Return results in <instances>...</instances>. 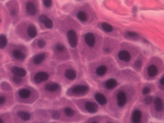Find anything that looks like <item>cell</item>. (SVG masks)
<instances>
[{"instance_id":"6da1fadb","label":"cell","mask_w":164,"mask_h":123,"mask_svg":"<svg viewBox=\"0 0 164 123\" xmlns=\"http://www.w3.org/2000/svg\"><path fill=\"white\" fill-rule=\"evenodd\" d=\"M67 36L69 43L71 47L76 48L78 44L77 35L76 32L73 30H70L68 32Z\"/></svg>"},{"instance_id":"7a4b0ae2","label":"cell","mask_w":164,"mask_h":123,"mask_svg":"<svg viewBox=\"0 0 164 123\" xmlns=\"http://www.w3.org/2000/svg\"><path fill=\"white\" fill-rule=\"evenodd\" d=\"M117 105L120 107H123L126 105L127 101L126 94L123 91L118 92L116 96Z\"/></svg>"},{"instance_id":"3957f363","label":"cell","mask_w":164,"mask_h":123,"mask_svg":"<svg viewBox=\"0 0 164 123\" xmlns=\"http://www.w3.org/2000/svg\"><path fill=\"white\" fill-rule=\"evenodd\" d=\"M89 88L86 85H78L72 89L73 93L76 94H83L89 90Z\"/></svg>"},{"instance_id":"277c9868","label":"cell","mask_w":164,"mask_h":123,"mask_svg":"<svg viewBox=\"0 0 164 123\" xmlns=\"http://www.w3.org/2000/svg\"><path fill=\"white\" fill-rule=\"evenodd\" d=\"M85 107L88 112L91 113H96L97 112L99 109L97 105L91 101L86 102L85 104Z\"/></svg>"},{"instance_id":"5b68a950","label":"cell","mask_w":164,"mask_h":123,"mask_svg":"<svg viewBox=\"0 0 164 123\" xmlns=\"http://www.w3.org/2000/svg\"><path fill=\"white\" fill-rule=\"evenodd\" d=\"M49 78L48 73L44 72H40L36 74L34 77L35 82L37 83H40L46 81Z\"/></svg>"},{"instance_id":"8992f818","label":"cell","mask_w":164,"mask_h":123,"mask_svg":"<svg viewBox=\"0 0 164 123\" xmlns=\"http://www.w3.org/2000/svg\"><path fill=\"white\" fill-rule=\"evenodd\" d=\"M85 41L88 46L93 47L95 43V38L94 34L91 33L86 34L85 36Z\"/></svg>"},{"instance_id":"52a82bcc","label":"cell","mask_w":164,"mask_h":123,"mask_svg":"<svg viewBox=\"0 0 164 123\" xmlns=\"http://www.w3.org/2000/svg\"><path fill=\"white\" fill-rule=\"evenodd\" d=\"M12 72L14 75L21 77H24L27 74V71L25 69L16 66H14L12 67Z\"/></svg>"},{"instance_id":"ba28073f","label":"cell","mask_w":164,"mask_h":123,"mask_svg":"<svg viewBox=\"0 0 164 123\" xmlns=\"http://www.w3.org/2000/svg\"><path fill=\"white\" fill-rule=\"evenodd\" d=\"M118 58L121 60L126 62L129 61L131 59V55L128 51L123 50L120 51L118 54Z\"/></svg>"},{"instance_id":"9c48e42d","label":"cell","mask_w":164,"mask_h":123,"mask_svg":"<svg viewBox=\"0 0 164 123\" xmlns=\"http://www.w3.org/2000/svg\"><path fill=\"white\" fill-rule=\"evenodd\" d=\"M142 117V113L140 110H135L133 111L132 116V120L133 123H138L140 122Z\"/></svg>"},{"instance_id":"30bf717a","label":"cell","mask_w":164,"mask_h":123,"mask_svg":"<svg viewBox=\"0 0 164 123\" xmlns=\"http://www.w3.org/2000/svg\"><path fill=\"white\" fill-rule=\"evenodd\" d=\"M27 13L31 16H34L37 12V10L35 5L31 2L27 3L26 5Z\"/></svg>"},{"instance_id":"8fae6325","label":"cell","mask_w":164,"mask_h":123,"mask_svg":"<svg viewBox=\"0 0 164 123\" xmlns=\"http://www.w3.org/2000/svg\"><path fill=\"white\" fill-rule=\"evenodd\" d=\"M12 56L15 59L19 60H24L26 58V54L18 49H14L12 51Z\"/></svg>"},{"instance_id":"7c38bea8","label":"cell","mask_w":164,"mask_h":123,"mask_svg":"<svg viewBox=\"0 0 164 123\" xmlns=\"http://www.w3.org/2000/svg\"><path fill=\"white\" fill-rule=\"evenodd\" d=\"M95 98L96 101L98 103L100 104L101 105H104L106 103V97L103 94H101L100 93H97L95 94Z\"/></svg>"},{"instance_id":"4fadbf2b","label":"cell","mask_w":164,"mask_h":123,"mask_svg":"<svg viewBox=\"0 0 164 123\" xmlns=\"http://www.w3.org/2000/svg\"><path fill=\"white\" fill-rule=\"evenodd\" d=\"M155 105V109L158 112H161L163 109V103L161 99L159 97H156L154 101Z\"/></svg>"},{"instance_id":"5bb4252c","label":"cell","mask_w":164,"mask_h":123,"mask_svg":"<svg viewBox=\"0 0 164 123\" xmlns=\"http://www.w3.org/2000/svg\"><path fill=\"white\" fill-rule=\"evenodd\" d=\"M60 87V85L58 83H50L46 86L45 89L48 92H54L58 90Z\"/></svg>"},{"instance_id":"9a60e30c","label":"cell","mask_w":164,"mask_h":123,"mask_svg":"<svg viewBox=\"0 0 164 123\" xmlns=\"http://www.w3.org/2000/svg\"><path fill=\"white\" fill-rule=\"evenodd\" d=\"M147 71L149 77H154L158 73V70L156 66L154 65H151L148 67Z\"/></svg>"},{"instance_id":"2e32d148","label":"cell","mask_w":164,"mask_h":123,"mask_svg":"<svg viewBox=\"0 0 164 123\" xmlns=\"http://www.w3.org/2000/svg\"><path fill=\"white\" fill-rule=\"evenodd\" d=\"M65 76L69 80H74L76 78V73L74 70L67 69L65 72Z\"/></svg>"},{"instance_id":"e0dca14e","label":"cell","mask_w":164,"mask_h":123,"mask_svg":"<svg viewBox=\"0 0 164 123\" xmlns=\"http://www.w3.org/2000/svg\"><path fill=\"white\" fill-rule=\"evenodd\" d=\"M27 33L30 37L34 38L36 36L37 31L34 26L33 25H29L27 29Z\"/></svg>"},{"instance_id":"ac0fdd59","label":"cell","mask_w":164,"mask_h":123,"mask_svg":"<svg viewBox=\"0 0 164 123\" xmlns=\"http://www.w3.org/2000/svg\"><path fill=\"white\" fill-rule=\"evenodd\" d=\"M45 58V55L44 54H39L35 56L33 62L35 65H39L44 60Z\"/></svg>"},{"instance_id":"d6986e66","label":"cell","mask_w":164,"mask_h":123,"mask_svg":"<svg viewBox=\"0 0 164 123\" xmlns=\"http://www.w3.org/2000/svg\"><path fill=\"white\" fill-rule=\"evenodd\" d=\"M117 82L114 78H110L106 81L105 86L107 89L111 90L117 85Z\"/></svg>"},{"instance_id":"ffe728a7","label":"cell","mask_w":164,"mask_h":123,"mask_svg":"<svg viewBox=\"0 0 164 123\" xmlns=\"http://www.w3.org/2000/svg\"><path fill=\"white\" fill-rule=\"evenodd\" d=\"M19 96L22 99H27L31 95V91L28 89H22L19 90Z\"/></svg>"},{"instance_id":"44dd1931","label":"cell","mask_w":164,"mask_h":123,"mask_svg":"<svg viewBox=\"0 0 164 123\" xmlns=\"http://www.w3.org/2000/svg\"><path fill=\"white\" fill-rule=\"evenodd\" d=\"M17 115L24 121H28L31 118V115L29 113L24 111H19L17 112Z\"/></svg>"},{"instance_id":"7402d4cb","label":"cell","mask_w":164,"mask_h":123,"mask_svg":"<svg viewBox=\"0 0 164 123\" xmlns=\"http://www.w3.org/2000/svg\"><path fill=\"white\" fill-rule=\"evenodd\" d=\"M107 71V67L105 65L99 67L96 70V73L99 76H101L105 74Z\"/></svg>"},{"instance_id":"603a6c76","label":"cell","mask_w":164,"mask_h":123,"mask_svg":"<svg viewBox=\"0 0 164 123\" xmlns=\"http://www.w3.org/2000/svg\"><path fill=\"white\" fill-rule=\"evenodd\" d=\"M7 43V39L5 35H0V49H3L5 47Z\"/></svg>"},{"instance_id":"cb8c5ba5","label":"cell","mask_w":164,"mask_h":123,"mask_svg":"<svg viewBox=\"0 0 164 123\" xmlns=\"http://www.w3.org/2000/svg\"><path fill=\"white\" fill-rule=\"evenodd\" d=\"M102 27L103 29L107 32H111L113 30L112 26L108 23L103 22L102 24Z\"/></svg>"},{"instance_id":"d4e9b609","label":"cell","mask_w":164,"mask_h":123,"mask_svg":"<svg viewBox=\"0 0 164 123\" xmlns=\"http://www.w3.org/2000/svg\"><path fill=\"white\" fill-rule=\"evenodd\" d=\"M77 16L78 19L82 22H85L87 21V16L86 14L83 12L80 11L78 12L77 14Z\"/></svg>"},{"instance_id":"484cf974","label":"cell","mask_w":164,"mask_h":123,"mask_svg":"<svg viewBox=\"0 0 164 123\" xmlns=\"http://www.w3.org/2000/svg\"><path fill=\"white\" fill-rule=\"evenodd\" d=\"M65 113L67 116L69 117H72L74 115L75 112L74 110L71 108L70 107H66L65 109Z\"/></svg>"},{"instance_id":"4316f807","label":"cell","mask_w":164,"mask_h":123,"mask_svg":"<svg viewBox=\"0 0 164 123\" xmlns=\"http://www.w3.org/2000/svg\"><path fill=\"white\" fill-rule=\"evenodd\" d=\"M44 25H45L46 27L48 28V29H51L53 28V22L52 20L50 19L47 18L44 22Z\"/></svg>"},{"instance_id":"83f0119b","label":"cell","mask_w":164,"mask_h":123,"mask_svg":"<svg viewBox=\"0 0 164 123\" xmlns=\"http://www.w3.org/2000/svg\"><path fill=\"white\" fill-rule=\"evenodd\" d=\"M56 50L58 52H63L65 49V46L61 43H58L56 46Z\"/></svg>"},{"instance_id":"f1b7e54d","label":"cell","mask_w":164,"mask_h":123,"mask_svg":"<svg viewBox=\"0 0 164 123\" xmlns=\"http://www.w3.org/2000/svg\"><path fill=\"white\" fill-rule=\"evenodd\" d=\"M46 44L45 41L43 39H39L38 41V45L39 48H43L45 47Z\"/></svg>"},{"instance_id":"f546056e","label":"cell","mask_w":164,"mask_h":123,"mask_svg":"<svg viewBox=\"0 0 164 123\" xmlns=\"http://www.w3.org/2000/svg\"><path fill=\"white\" fill-rule=\"evenodd\" d=\"M153 101V98L152 96H148L146 97V98L145 100H144V102L147 105H149L151 104Z\"/></svg>"},{"instance_id":"4dcf8cb0","label":"cell","mask_w":164,"mask_h":123,"mask_svg":"<svg viewBox=\"0 0 164 123\" xmlns=\"http://www.w3.org/2000/svg\"><path fill=\"white\" fill-rule=\"evenodd\" d=\"M20 77H21L17 76V75H15V76H13V78H12V80H13L14 82H15V83H19L22 81V79Z\"/></svg>"},{"instance_id":"1f68e13d","label":"cell","mask_w":164,"mask_h":123,"mask_svg":"<svg viewBox=\"0 0 164 123\" xmlns=\"http://www.w3.org/2000/svg\"><path fill=\"white\" fill-rule=\"evenodd\" d=\"M142 66V62L140 60H137L135 63V66L137 69H140Z\"/></svg>"},{"instance_id":"d6a6232c","label":"cell","mask_w":164,"mask_h":123,"mask_svg":"<svg viewBox=\"0 0 164 123\" xmlns=\"http://www.w3.org/2000/svg\"><path fill=\"white\" fill-rule=\"evenodd\" d=\"M150 88L146 86L144 88L143 90H142V94L144 95H147L150 93Z\"/></svg>"},{"instance_id":"836d02e7","label":"cell","mask_w":164,"mask_h":123,"mask_svg":"<svg viewBox=\"0 0 164 123\" xmlns=\"http://www.w3.org/2000/svg\"><path fill=\"white\" fill-rule=\"evenodd\" d=\"M127 35L130 37H135L137 36V34L136 33L132 31H128L127 33Z\"/></svg>"},{"instance_id":"e575fe53","label":"cell","mask_w":164,"mask_h":123,"mask_svg":"<svg viewBox=\"0 0 164 123\" xmlns=\"http://www.w3.org/2000/svg\"><path fill=\"white\" fill-rule=\"evenodd\" d=\"M44 3L46 7H50L52 4V0H44Z\"/></svg>"},{"instance_id":"d590c367","label":"cell","mask_w":164,"mask_h":123,"mask_svg":"<svg viewBox=\"0 0 164 123\" xmlns=\"http://www.w3.org/2000/svg\"><path fill=\"white\" fill-rule=\"evenodd\" d=\"M48 18L47 16H46L44 14H42V15H40L39 17V20L41 22L44 23V22L45 21L46 19Z\"/></svg>"},{"instance_id":"8d00e7d4","label":"cell","mask_w":164,"mask_h":123,"mask_svg":"<svg viewBox=\"0 0 164 123\" xmlns=\"http://www.w3.org/2000/svg\"><path fill=\"white\" fill-rule=\"evenodd\" d=\"M60 117V114L57 112H54L52 114V118L55 120H57Z\"/></svg>"},{"instance_id":"74e56055","label":"cell","mask_w":164,"mask_h":123,"mask_svg":"<svg viewBox=\"0 0 164 123\" xmlns=\"http://www.w3.org/2000/svg\"><path fill=\"white\" fill-rule=\"evenodd\" d=\"M5 98L4 96H0V105H2L5 102Z\"/></svg>"},{"instance_id":"f35d334b","label":"cell","mask_w":164,"mask_h":123,"mask_svg":"<svg viewBox=\"0 0 164 123\" xmlns=\"http://www.w3.org/2000/svg\"><path fill=\"white\" fill-rule=\"evenodd\" d=\"M164 77H162L161 78V80H160V83L161 84V85H162V86H164Z\"/></svg>"},{"instance_id":"ab89813d","label":"cell","mask_w":164,"mask_h":123,"mask_svg":"<svg viewBox=\"0 0 164 123\" xmlns=\"http://www.w3.org/2000/svg\"><path fill=\"white\" fill-rule=\"evenodd\" d=\"M105 51L106 52V53H109L110 52V49H109L108 48H106L105 50Z\"/></svg>"},{"instance_id":"60d3db41","label":"cell","mask_w":164,"mask_h":123,"mask_svg":"<svg viewBox=\"0 0 164 123\" xmlns=\"http://www.w3.org/2000/svg\"><path fill=\"white\" fill-rule=\"evenodd\" d=\"M3 122V121L2 119L1 118H0V123H1Z\"/></svg>"},{"instance_id":"b9f144b4","label":"cell","mask_w":164,"mask_h":123,"mask_svg":"<svg viewBox=\"0 0 164 123\" xmlns=\"http://www.w3.org/2000/svg\"><path fill=\"white\" fill-rule=\"evenodd\" d=\"M1 19H0V23H1Z\"/></svg>"}]
</instances>
